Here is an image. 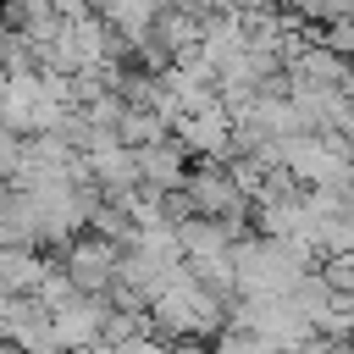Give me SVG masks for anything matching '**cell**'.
Listing matches in <instances>:
<instances>
[{
  "label": "cell",
  "instance_id": "cell-2",
  "mask_svg": "<svg viewBox=\"0 0 354 354\" xmlns=\"http://www.w3.org/2000/svg\"><path fill=\"white\" fill-rule=\"evenodd\" d=\"M116 260H122V243L111 238H94V232H77L61 254V277L72 282V293H105L116 282Z\"/></svg>",
  "mask_w": 354,
  "mask_h": 354
},
{
  "label": "cell",
  "instance_id": "cell-5",
  "mask_svg": "<svg viewBox=\"0 0 354 354\" xmlns=\"http://www.w3.org/2000/svg\"><path fill=\"white\" fill-rule=\"evenodd\" d=\"M133 155H138V188H149V194H171V188H183L188 155H183L171 138H160V144H149V149H133Z\"/></svg>",
  "mask_w": 354,
  "mask_h": 354
},
{
  "label": "cell",
  "instance_id": "cell-15",
  "mask_svg": "<svg viewBox=\"0 0 354 354\" xmlns=\"http://www.w3.org/2000/svg\"><path fill=\"white\" fill-rule=\"evenodd\" d=\"M72 354H111L105 343H83V348H72Z\"/></svg>",
  "mask_w": 354,
  "mask_h": 354
},
{
  "label": "cell",
  "instance_id": "cell-14",
  "mask_svg": "<svg viewBox=\"0 0 354 354\" xmlns=\"http://www.w3.org/2000/svg\"><path fill=\"white\" fill-rule=\"evenodd\" d=\"M166 354H205V343L199 337H177V343H166Z\"/></svg>",
  "mask_w": 354,
  "mask_h": 354
},
{
  "label": "cell",
  "instance_id": "cell-3",
  "mask_svg": "<svg viewBox=\"0 0 354 354\" xmlns=\"http://www.w3.org/2000/svg\"><path fill=\"white\" fill-rule=\"evenodd\" d=\"M105 310H111L105 293H77L72 304H61V310L50 315V343H55L61 354H72V348H83V343H100Z\"/></svg>",
  "mask_w": 354,
  "mask_h": 354
},
{
  "label": "cell",
  "instance_id": "cell-7",
  "mask_svg": "<svg viewBox=\"0 0 354 354\" xmlns=\"http://www.w3.org/2000/svg\"><path fill=\"white\" fill-rule=\"evenodd\" d=\"M155 11H160V0H105V11H100V22L116 33V39H144L149 28H155Z\"/></svg>",
  "mask_w": 354,
  "mask_h": 354
},
{
  "label": "cell",
  "instance_id": "cell-12",
  "mask_svg": "<svg viewBox=\"0 0 354 354\" xmlns=\"http://www.w3.org/2000/svg\"><path fill=\"white\" fill-rule=\"evenodd\" d=\"M111 354H166V343L149 337V332H138V337H127V343H111Z\"/></svg>",
  "mask_w": 354,
  "mask_h": 354
},
{
  "label": "cell",
  "instance_id": "cell-11",
  "mask_svg": "<svg viewBox=\"0 0 354 354\" xmlns=\"http://www.w3.org/2000/svg\"><path fill=\"white\" fill-rule=\"evenodd\" d=\"M17 166H22V133H6V127H0V177L11 183Z\"/></svg>",
  "mask_w": 354,
  "mask_h": 354
},
{
  "label": "cell",
  "instance_id": "cell-16",
  "mask_svg": "<svg viewBox=\"0 0 354 354\" xmlns=\"http://www.w3.org/2000/svg\"><path fill=\"white\" fill-rule=\"evenodd\" d=\"M88 11H94V17H100V11H105V0H88Z\"/></svg>",
  "mask_w": 354,
  "mask_h": 354
},
{
  "label": "cell",
  "instance_id": "cell-13",
  "mask_svg": "<svg viewBox=\"0 0 354 354\" xmlns=\"http://www.w3.org/2000/svg\"><path fill=\"white\" fill-rule=\"evenodd\" d=\"M44 6H50L61 22H72V17H88V0H44Z\"/></svg>",
  "mask_w": 354,
  "mask_h": 354
},
{
  "label": "cell",
  "instance_id": "cell-6",
  "mask_svg": "<svg viewBox=\"0 0 354 354\" xmlns=\"http://www.w3.org/2000/svg\"><path fill=\"white\" fill-rule=\"evenodd\" d=\"M171 238H177V254H183V260H216V254H227V249H232V238L221 232V221H205V216L177 221V227H171Z\"/></svg>",
  "mask_w": 354,
  "mask_h": 354
},
{
  "label": "cell",
  "instance_id": "cell-4",
  "mask_svg": "<svg viewBox=\"0 0 354 354\" xmlns=\"http://www.w3.org/2000/svg\"><path fill=\"white\" fill-rule=\"evenodd\" d=\"M83 166H88V183H94L100 199H127V194L138 188V155L122 149V144H100V149H88Z\"/></svg>",
  "mask_w": 354,
  "mask_h": 354
},
{
  "label": "cell",
  "instance_id": "cell-9",
  "mask_svg": "<svg viewBox=\"0 0 354 354\" xmlns=\"http://www.w3.org/2000/svg\"><path fill=\"white\" fill-rule=\"evenodd\" d=\"M205 354H277V348H271L266 337L243 332V326H221V332H216V343H210Z\"/></svg>",
  "mask_w": 354,
  "mask_h": 354
},
{
  "label": "cell",
  "instance_id": "cell-1",
  "mask_svg": "<svg viewBox=\"0 0 354 354\" xmlns=\"http://www.w3.org/2000/svg\"><path fill=\"white\" fill-rule=\"evenodd\" d=\"M183 199H188V216H205V221H232V216H249V199L238 194V183L227 177L221 160H199L183 171Z\"/></svg>",
  "mask_w": 354,
  "mask_h": 354
},
{
  "label": "cell",
  "instance_id": "cell-8",
  "mask_svg": "<svg viewBox=\"0 0 354 354\" xmlns=\"http://www.w3.org/2000/svg\"><path fill=\"white\" fill-rule=\"evenodd\" d=\"M166 138V122L155 116V111H122V122H116V144L122 149H149V144H160Z\"/></svg>",
  "mask_w": 354,
  "mask_h": 354
},
{
  "label": "cell",
  "instance_id": "cell-17",
  "mask_svg": "<svg viewBox=\"0 0 354 354\" xmlns=\"http://www.w3.org/2000/svg\"><path fill=\"white\" fill-rule=\"evenodd\" d=\"M266 6H288V0H266Z\"/></svg>",
  "mask_w": 354,
  "mask_h": 354
},
{
  "label": "cell",
  "instance_id": "cell-10",
  "mask_svg": "<svg viewBox=\"0 0 354 354\" xmlns=\"http://www.w3.org/2000/svg\"><path fill=\"white\" fill-rule=\"evenodd\" d=\"M315 277L326 293H354V254H326L315 260Z\"/></svg>",
  "mask_w": 354,
  "mask_h": 354
}]
</instances>
